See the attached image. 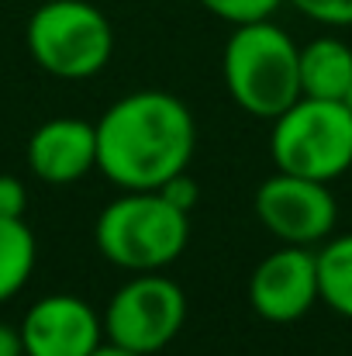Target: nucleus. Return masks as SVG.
<instances>
[{
  "label": "nucleus",
  "instance_id": "f257e3e1",
  "mask_svg": "<svg viewBox=\"0 0 352 356\" xmlns=\"http://www.w3.org/2000/svg\"><path fill=\"white\" fill-rule=\"evenodd\" d=\"M97 128V170L121 191H159L194 159L197 124L166 90H135L115 101Z\"/></svg>",
  "mask_w": 352,
  "mask_h": 356
},
{
  "label": "nucleus",
  "instance_id": "f03ea898",
  "mask_svg": "<svg viewBox=\"0 0 352 356\" xmlns=\"http://www.w3.org/2000/svg\"><path fill=\"white\" fill-rule=\"evenodd\" d=\"M221 70L228 97L252 118L273 121L301 97V45L269 17L232 24Z\"/></svg>",
  "mask_w": 352,
  "mask_h": 356
},
{
  "label": "nucleus",
  "instance_id": "7ed1b4c3",
  "mask_svg": "<svg viewBox=\"0 0 352 356\" xmlns=\"http://www.w3.org/2000/svg\"><path fill=\"white\" fill-rule=\"evenodd\" d=\"M97 249L128 273H156L176 263L190 238V218L159 191H124L97 218Z\"/></svg>",
  "mask_w": 352,
  "mask_h": 356
},
{
  "label": "nucleus",
  "instance_id": "20e7f679",
  "mask_svg": "<svg viewBox=\"0 0 352 356\" xmlns=\"http://www.w3.org/2000/svg\"><path fill=\"white\" fill-rule=\"evenodd\" d=\"M269 156L280 173L332 184L352 166V111L342 101L297 97L273 118Z\"/></svg>",
  "mask_w": 352,
  "mask_h": 356
},
{
  "label": "nucleus",
  "instance_id": "39448f33",
  "mask_svg": "<svg viewBox=\"0 0 352 356\" xmlns=\"http://www.w3.org/2000/svg\"><path fill=\"white\" fill-rule=\"evenodd\" d=\"M28 52L56 80H90L115 52V28L87 0H49L28 17Z\"/></svg>",
  "mask_w": 352,
  "mask_h": 356
},
{
  "label": "nucleus",
  "instance_id": "423d86ee",
  "mask_svg": "<svg viewBox=\"0 0 352 356\" xmlns=\"http://www.w3.org/2000/svg\"><path fill=\"white\" fill-rule=\"evenodd\" d=\"M187 318V294L176 280H169L162 270L156 273H131L128 284H121L104 312V336L121 350L138 356L162 353Z\"/></svg>",
  "mask_w": 352,
  "mask_h": 356
},
{
  "label": "nucleus",
  "instance_id": "0eeeda50",
  "mask_svg": "<svg viewBox=\"0 0 352 356\" xmlns=\"http://www.w3.org/2000/svg\"><path fill=\"white\" fill-rule=\"evenodd\" d=\"M255 218L283 245H318L335 232L339 204L328 184L276 170L255 191Z\"/></svg>",
  "mask_w": 352,
  "mask_h": 356
},
{
  "label": "nucleus",
  "instance_id": "6e6552de",
  "mask_svg": "<svg viewBox=\"0 0 352 356\" xmlns=\"http://www.w3.org/2000/svg\"><path fill=\"white\" fill-rule=\"evenodd\" d=\"M252 312L266 322L290 325L318 301V252L311 245H280L249 277Z\"/></svg>",
  "mask_w": 352,
  "mask_h": 356
},
{
  "label": "nucleus",
  "instance_id": "1a4fd4ad",
  "mask_svg": "<svg viewBox=\"0 0 352 356\" xmlns=\"http://www.w3.org/2000/svg\"><path fill=\"white\" fill-rule=\"evenodd\" d=\"M24 356H90L104 343V318L76 294L38 298L21 322Z\"/></svg>",
  "mask_w": 352,
  "mask_h": 356
},
{
  "label": "nucleus",
  "instance_id": "9d476101",
  "mask_svg": "<svg viewBox=\"0 0 352 356\" xmlns=\"http://www.w3.org/2000/svg\"><path fill=\"white\" fill-rule=\"evenodd\" d=\"M28 166L42 184L66 187L97 166V128L83 118H52L35 128Z\"/></svg>",
  "mask_w": 352,
  "mask_h": 356
},
{
  "label": "nucleus",
  "instance_id": "9b49d317",
  "mask_svg": "<svg viewBox=\"0 0 352 356\" xmlns=\"http://www.w3.org/2000/svg\"><path fill=\"white\" fill-rule=\"evenodd\" d=\"M352 83V49L335 35H318L301 45V97L346 101Z\"/></svg>",
  "mask_w": 352,
  "mask_h": 356
},
{
  "label": "nucleus",
  "instance_id": "f8f14e48",
  "mask_svg": "<svg viewBox=\"0 0 352 356\" xmlns=\"http://www.w3.org/2000/svg\"><path fill=\"white\" fill-rule=\"evenodd\" d=\"M318 301L352 322V232L318 249Z\"/></svg>",
  "mask_w": 352,
  "mask_h": 356
},
{
  "label": "nucleus",
  "instance_id": "ddd939ff",
  "mask_svg": "<svg viewBox=\"0 0 352 356\" xmlns=\"http://www.w3.org/2000/svg\"><path fill=\"white\" fill-rule=\"evenodd\" d=\"M35 256L38 245L24 218H0V305L31 280Z\"/></svg>",
  "mask_w": 352,
  "mask_h": 356
},
{
  "label": "nucleus",
  "instance_id": "4468645a",
  "mask_svg": "<svg viewBox=\"0 0 352 356\" xmlns=\"http://www.w3.org/2000/svg\"><path fill=\"white\" fill-rule=\"evenodd\" d=\"M197 3H201L204 10H211L215 17L228 21V24H245V21L273 17L283 0H197Z\"/></svg>",
  "mask_w": 352,
  "mask_h": 356
},
{
  "label": "nucleus",
  "instance_id": "2eb2a0df",
  "mask_svg": "<svg viewBox=\"0 0 352 356\" xmlns=\"http://www.w3.org/2000/svg\"><path fill=\"white\" fill-rule=\"evenodd\" d=\"M287 3L321 28H352V0H287Z\"/></svg>",
  "mask_w": 352,
  "mask_h": 356
},
{
  "label": "nucleus",
  "instance_id": "dca6fc26",
  "mask_svg": "<svg viewBox=\"0 0 352 356\" xmlns=\"http://www.w3.org/2000/svg\"><path fill=\"white\" fill-rule=\"evenodd\" d=\"M159 194L169 201V204H176L180 211H194V204H197V197H201V187L194 184V177L183 170V173H176L173 180H166L162 187H159Z\"/></svg>",
  "mask_w": 352,
  "mask_h": 356
},
{
  "label": "nucleus",
  "instance_id": "f3484780",
  "mask_svg": "<svg viewBox=\"0 0 352 356\" xmlns=\"http://www.w3.org/2000/svg\"><path fill=\"white\" fill-rule=\"evenodd\" d=\"M28 204V191L17 177H0V218H21Z\"/></svg>",
  "mask_w": 352,
  "mask_h": 356
},
{
  "label": "nucleus",
  "instance_id": "a211bd4d",
  "mask_svg": "<svg viewBox=\"0 0 352 356\" xmlns=\"http://www.w3.org/2000/svg\"><path fill=\"white\" fill-rule=\"evenodd\" d=\"M0 356H24V343H21V329L0 325Z\"/></svg>",
  "mask_w": 352,
  "mask_h": 356
},
{
  "label": "nucleus",
  "instance_id": "6ab92c4d",
  "mask_svg": "<svg viewBox=\"0 0 352 356\" xmlns=\"http://www.w3.org/2000/svg\"><path fill=\"white\" fill-rule=\"evenodd\" d=\"M90 356H138V353H131V350H121V346H115V343H101L97 350Z\"/></svg>",
  "mask_w": 352,
  "mask_h": 356
},
{
  "label": "nucleus",
  "instance_id": "aec40b11",
  "mask_svg": "<svg viewBox=\"0 0 352 356\" xmlns=\"http://www.w3.org/2000/svg\"><path fill=\"white\" fill-rule=\"evenodd\" d=\"M342 104H346V108L352 111V83H349V90H346V101H342Z\"/></svg>",
  "mask_w": 352,
  "mask_h": 356
}]
</instances>
